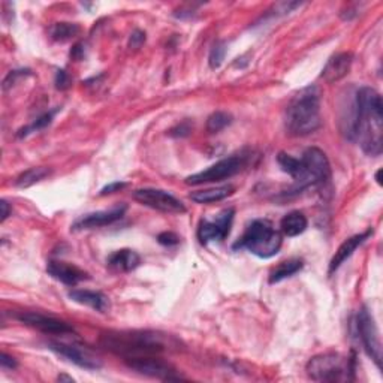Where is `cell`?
I'll use <instances>...</instances> for the list:
<instances>
[{
	"label": "cell",
	"mask_w": 383,
	"mask_h": 383,
	"mask_svg": "<svg viewBox=\"0 0 383 383\" xmlns=\"http://www.w3.org/2000/svg\"><path fill=\"white\" fill-rule=\"evenodd\" d=\"M301 161L304 162L307 171L314 180L316 186H323L331 180V166L327 154L321 148L310 147L307 148Z\"/></svg>",
	"instance_id": "cell-13"
},
{
	"label": "cell",
	"mask_w": 383,
	"mask_h": 383,
	"mask_svg": "<svg viewBox=\"0 0 383 383\" xmlns=\"http://www.w3.org/2000/svg\"><path fill=\"white\" fill-rule=\"evenodd\" d=\"M0 207H2V222H5L8 218H10L11 208H10V204H8L5 199H3L2 202H0Z\"/></svg>",
	"instance_id": "cell-36"
},
{
	"label": "cell",
	"mask_w": 383,
	"mask_h": 383,
	"mask_svg": "<svg viewBox=\"0 0 383 383\" xmlns=\"http://www.w3.org/2000/svg\"><path fill=\"white\" fill-rule=\"evenodd\" d=\"M71 57L73 60H81L84 57V44H75L71 49Z\"/></svg>",
	"instance_id": "cell-35"
},
{
	"label": "cell",
	"mask_w": 383,
	"mask_h": 383,
	"mask_svg": "<svg viewBox=\"0 0 383 383\" xmlns=\"http://www.w3.org/2000/svg\"><path fill=\"white\" fill-rule=\"evenodd\" d=\"M15 319H19L21 323L27 325V327L43 331L45 334H56V336L73 334V328L71 325L56 318H51V316H45L35 312H21L20 314H15Z\"/></svg>",
	"instance_id": "cell-12"
},
{
	"label": "cell",
	"mask_w": 383,
	"mask_h": 383,
	"mask_svg": "<svg viewBox=\"0 0 383 383\" xmlns=\"http://www.w3.org/2000/svg\"><path fill=\"white\" fill-rule=\"evenodd\" d=\"M0 365H2V369L14 370V369L16 367V361L14 360L12 356H10L8 353L2 352V355H0Z\"/></svg>",
	"instance_id": "cell-34"
},
{
	"label": "cell",
	"mask_w": 383,
	"mask_h": 383,
	"mask_svg": "<svg viewBox=\"0 0 383 383\" xmlns=\"http://www.w3.org/2000/svg\"><path fill=\"white\" fill-rule=\"evenodd\" d=\"M234 208H227L216 216V219H202L198 227V238L202 244L220 243L229 235L234 222Z\"/></svg>",
	"instance_id": "cell-10"
},
{
	"label": "cell",
	"mask_w": 383,
	"mask_h": 383,
	"mask_svg": "<svg viewBox=\"0 0 383 383\" xmlns=\"http://www.w3.org/2000/svg\"><path fill=\"white\" fill-rule=\"evenodd\" d=\"M47 271L53 279L66 286H77L78 283L89 280V274L84 270L78 268L77 265L62 261H49Z\"/></svg>",
	"instance_id": "cell-15"
},
{
	"label": "cell",
	"mask_w": 383,
	"mask_h": 383,
	"mask_svg": "<svg viewBox=\"0 0 383 383\" xmlns=\"http://www.w3.org/2000/svg\"><path fill=\"white\" fill-rule=\"evenodd\" d=\"M247 165V157L243 154H234L229 156L227 159H222L218 163L211 165L210 168H207L201 172L192 174L186 178V185L190 186H199L205 185V183H218L228 180L231 177L237 176L240 171H243Z\"/></svg>",
	"instance_id": "cell-6"
},
{
	"label": "cell",
	"mask_w": 383,
	"mask_h": 383,
	"mask_svg": "<svg viewBox=\"0 0 383 383\" xmlns=\"http://www.w3.org/2000/svg\"><path fill=\"white\" fill-rule=\"evenodd\" d=\"M303 266H304L303 259H298V257H292V259L283 261L276 266V268H272V271L270 272L268 281L271 283V285H274V283H279L281 280L292 277L297 272L303 270Z\"/></svg>",
	"instance_id": "cell-22"
},
{
	"label": "cell",
	"mask_w": 383,
	"mask_h": 383,
	"mask_svg": "<svg viewBox=\"0 0 383 383\" xmlns=\"http://www.w3.org/2000/svg\"><path fill=\"white\" fill-rule=\"evenodd\" d=\"M228 51V45L224 40H218L211 48L210 56H208V63H210V68L211 69H219L223 60H224V56H227Z\"/></svg>",
	"instance_id": "cell-27"
},
{
	"label": "cell",
	"mask_w": 383,
	"mask_h": 383,
	"mask_svg": "<svg viewBox=\"0 0 383 383\" xmlns=\"http://www.w3.org/2000/svg\"><path fill=\"white\" fill-rule=\"evenodd\" d=\"M48 349L59 356L65 358V360H68L69 362L75 364L80 369L99 370L102 367L101 358L95 355L87 347L63 343V341H51V343L48 345Z\"/></svg>",
	"instance_id": "cell-11"
},
{
	"label": "cell",
	"mask_w": 383,
	"mask_h": 383,
	"mask_svg": "<svg viewBox=\"0 0 383 383\" xmlns=\"http://www.w3.org/2000/svg\"><path fill=\"white\" fill-rule=\"evenodd\" d=\"M71 86V77L65 69H59L56 73V87L59 90H66Z\"/></svg>",
	"instance_id": "cell-30"
},
{
	"label": "cell",
	"mask_w": 383,
	"mask_h": 383,
	"mask_svg": "<svg viewBox=\"0 0 383 383\" xmlns=\"http://www.w3.org/2000/svg\"><path fill=\"white\" fill-rule=\"evenodd\" d=\"M231 123H232L231 114L224 111H216L207 119V130L210 133H218L224 128H228Z\"/></svg>",
	"instance_id": "cell-26"
},
{
	"label": "cell",
	"mask_w": 383,
	"mask_h": 383,
	"mask_svg": "<svg viewBox=\"0 0 383 383\" xmlns=\"http://www.w3.org/2000/svg\"><path fill=\"white\" fill-rule=\"evenodd\" d=\"M352 62H353L352 53H338L336 56H332L327 62V65L323 66L321 78L325 82H328V84L338 82L340 80H343L349 72H351Z\"/></svg>",
	"instance_id": "cell-16"
},
{
	"label": "cell",
	"mask_w": 383,
	"mask_h": 383,
	"mask_svg": "<svg viewBox=\"0 0 383 383\" xmlns=\"http://www.w3.org/2000/svg\"><path fill=\"white\" fill-rule=\"evenodd\" d=\"M157 241H159V244L166 246V247H171V246H176L180 243V238L177 234H174V232H162L157 237Z\"/></svg>",
	"instance_id": "cell-29"
},
{
	"label": "cell",
	"mask_w": 383,
	"mask_h": 383,
	"mask_svg": "<svg viewBox=\"0 0 383 383\" xmlns=\"http://www.w3.org/2000/svg\"><path fill=\"white\" fill-rule=\"evenodd\" d=\"M356 329L360 334L361 343L365 353H367L376 367L382 369V343L378 325L374 322L373 314L369 312L367 307H362L356 316Z\"/></svg>",
	"instance_id": "cell-7"
},
{
	"label": "cell",
	"mask_w": 383,
	"mask_h": 383,
	"mask_svg": "<svg viewBox=\"0 0 383 383\" xmlns=\"http://www.w3.org/2000/svg\"><path fill=\"white\" fill-rule=\"evenodd\" d=\"M234 186H220V187H211V189H204V190H196L192 192L190 199L196 204H214L223 201V199L229 198L234 194Z\"/></svg>",
	"instance_id": "cell-20"
},
{
	"label": "cell",
	"mask_w": 383,
	"mask_h": 383,
	"mask_svg": "<svg viewBox=\"0 0 383 383\" xmlns=\"http://www.w3.org/2000/svg\"><path fill=\"white\" fill-rule=\"evenodd\" d=\"M305 371L316 382H349L355 380V361L334 352L321 353L307 362Z\"/></svg>",
	"instance_id": "cell-5"
},
{
	"label": "cell",
	"mask_w": 383,
	"mask_h": 383,
	"mask_svg": "<svg viewBox=\"0 0 383 383\" xmlns=\"http://www.w3.org/2000/svg\"><path fill=\"white\" fill-rule=\"evenodd\" d=\"M144 43H146V33L141 30H135L129 38V47L133 49L141 48V45H143Z\"/></svg>",
	"instance_id": "cell-31"
},
{
	"label": "cell",
	"mask_w": 383,
	"mask_h": 383,
	"mask_svg": "<svg viewBox=\"0 0 383 383\" xmlns=\"http://www.w3.org/2000/svg\"><path fill=\"white\" fill-rule=\"evenodd\" d=\"M132 198L141 205L152 208V210L161 211L165 214H185L186 207L180 199L172 196L162 189H138L132 192Z\"/></svg>",
	"instance_id": "cell-8"
},
{
	"label": "cell",
	"mask_w": 383,
	"mask_h": 383,
	"mask_svg": "<svg viewBox=\"0 0 383 383\" xmlns=\"http://www.w3.org/2000/svg\"><path fill=\"white\" fill-rule=\"evenodd\" d=\"M347 137L360 143L362 152L378 157L383 150V104L382 97L371 87L356 91L353 117L347 129Z\"/></svg>",
	"instance_id": "cell-1"
},
{
	"label": "cell",
	"mask_w": 383,
	"mask_h": 383,
	"mask_svg": "<svg viewBox=\"0 0 383 383\" xmlns=\"http://www.w3.org/2000/svg\"><path fill=\"white\" fill-rule=\"evenodd\" d=\"M126 186L128 185L124 181H114V183H110V185H106L101 192H99V195H101V196L111 195V194H115V192H120L121 189H124Z\"/></svg>",
	"instance_id": "cell-32"
},
{
	"label": "cell",
	"mask_w": 383,
	"mask_h": 383,
	"mask_svg": "<svg viewBox=\"0 0 383 383\" xmlns=\"http://www.w3.org/2000/svg\"><path fill=\"white\" fill-rule=\"evenodd\" d=\"M192 128H190V124L187 121L185 123H181L178 124V126H176L174 129L170 130V135L174 137V138H183V137H187L189 133H190Z\"/></svg>",
	"instance_id": "cell-33"
},
{
	"label": "cell",
	"mask_w": 383,
	"mask_h": 383,
	"mask_svg": "<svg viewBox=\"0 0 383 383\" xmlns=\"http://www.w3.org/2000/svg\"><path fill=\"white\" fill-rule=\"evenodd\" d=\"M108 266L111 270L119 272H130L141 264V257L137 252L130 251V248H121V251L114 252L106 261Z\"/></svg>",
	"instance_id": "cell-19"
},
{
	"label": "cell",
	"mask_w": 383,
	"mask_h": 383,
	"mask_svg": "<svg viewBox=\"0 0 383 383\" xmlns=\"http://www.w3.org/2000/svg\"><path fill=\"white\" fill-rule=\"evenodd\" d=\"M128 367L139 374H144L148 378L161 379V380H178L180 376L177 370L171 364L165 362L159 358H154L153 355L147 356H130L124 360Z\"/></svg>",
	"instance_id": "cell-9"
},
{
	"label": "cell",
	"mask_w": 383,
	"mask_h": 383,
	"mask_svg": "<svg viewBox=\"0 0 383 383\" xmlns=\"http://www.w3.org/2000/svg\"><path fill=\"white\" fill-rule=\"evenodd\" d=\"M80 33V27L73 23H56L54 26L49 29V36L56 43H66L71 40Z\"/></svg>",
	"instance_id": "cell-24"
},
{
	"label": "cell",
	"mask_w": 383,
	"mask_h": 383,
	"mask_svg": "<svg viewBox=\"0 0 383 383\" xmlns=\"http://www.w3.org/2000/svg\"><path fill=\"white\" fill-rule=\"evenodd\" d=\"M57 380H59V382H73V379L69 378V376H66V374H60V376L57 378Z\"/></svg>",
	"instance_id": "cell-37"
},
{
	"label": "cell",
	"mask_w": 383,
	"mask_h": 383,
	"mask_svg": "<svg viewBox=\"0 0 383 383\" xmlns=\"http://www.w3.org/2000/svg\"><path fill=\"white\" fill-rule=\"evenodd\" d=\"M102 343L111 352L120 353L124 358L177 352L181 345L174 336L159 331L108 332L102 337Z\"/></svg>",
	"instance_id": "cell-2"
},
{
	"label": "cell",
	"mask_w": 383,
	"mask_h": 383,
	"mask_svg": "<svg viewBox=\"0 0 383 383\" xmlns=\"http://www.w3.org/2000/svg\"><path fill=\"white\" fill-rule=\"evenodd\" d=\"M124 213H126V205H117L111 208V210L89 213L82 216L78 220H75L72 224L73 231H82V229H96L106 227V224H113L114 222L120 220Z\"/></svg>",
	"instance_id": "cell-14"
},
{
	"label": "cell",
	"mask_w": 383,
	"mask_h": 383,
	"mask_svg": "<svg viewBox=\"0 0 383 383\" xmlns=\"http://www.w3.org/2000/svg\"><path fill=\"white\" fill-rule=\"evenodd\" d=\"M57 111H59V108H56V110L49 111V113H45L44 115H40V117H38L32 124H29V126L20 129L19 133H16V137H19V138H24V137L30 135V133H33V132L40 130V129H45V128L48 126V124L53 121V119H54V115L57 114Z\"/></svg>",
	"instance_id": "cell-25"
},
{
	"label": "cell",
	"mask_w": 383,
	"mask_h": 383,
	"mask_svg": "<svg viewBox=\"0 0 383 383\" xmlns=\"http://www.w3.org/2000/svg\"><path fill=\"white\" fill-rule=\"evenodd\" d=\"M371 235H373V231L369 229L367 232H362V234H356V235L351 237V238H347L345 243L337 248L336 255L332 256V259L329 262V268H328L329 276L334 271H337L340 266L343 265L349 259V257H351L355 253L356 248L360 247L361 244H364L365 241H367Z\"/></svg>",
	"instance_id": "cell-17"
},
{
	"label": "cell",
	"mask_w": 383,
	"mask_h": 383,
	"mask_svg": "<svg viewBox=\"0 0 383 383\" xmlns=\"http://www.w3.org/2000/svg\"><path fill=\"white\" fill-rule=\"evenodd\" d=\"M280 247L281 234L266 219L253 220L244 231L243 237L232 246L234 251H247L261 259H270L276 256Z\"/></svg>",
	"instance_id": "cell-4"
},
{
	"label": "cell",
	"mask_w": 383,
	"mask_h": 383,
	"mask_svg": "<svg viewBox=\"0 0 383 383\" xmlns=\"http://www.w3.org/2000/svg\"><path fill=\"white\" fill-rule=\"evenodd\" d=\"M321 93L309 86L292 97L285 114V128L289 135L307 137L321 128Z\"/></svg>",
	"instance_id": "cell-3"
},
{
	"label": "cell",
	"mask_w": 383,
	"mask_h": 383,
	"mask_svg": "<svg viewBox=\"0 0 383 383\" xmlns=\"http://www.w3.org/2000/svg\"><path fill=\"white\" fill-rule=\"evenodd\" d=\"M49 171L48 168H44V166H38V168H30L27 171L21 172L19 177L15 180V186L20 187V189H27L33 185H36V183L43 181L45 177L49 176Z\"/></svg>",
	"instance_id": "cell-23"
},
{
	"label": "cell",
	"mask_w": 383,
	"mask_h": 383,
	"mask_svg": "<svg viewBox=\"0 0 383 383\" xmlns=\"http://www.w3.org/2000/svg\"><path fill=\"white\" fill-rule=\"evenodd\" d=\"M69 298L72 301L78 303L81 305H87L90 309H93L99 313H105L110 309V301L108 298L96 290H87V289H73L69 292Z\"/></svg>",
	"instance_id": "cell-18"
},
{
	"label": "cell",
	"mask_w": 383,
	"mask_h": 383,
	"mask_svg": "<svg viewBox=\"0 0 383 383\" xmlns=\"http://www.w3.org/2000/svg\"><path fill=\"white\" fill-rule=\"evenodd\" d=\"M30 71H24V69H20V71H11L10 73L6 75V78L3 81V90H8L10 87H12L16 81H19L20 78L23 77H26V75H29Z\"/></svg>",
	"instance_id": "cell-28"
},
{
	"label": "cell",
	"mask_w": 383,
	"mask_h": 383,
	"mask_svg": "<svg viewBox=\"0 0 383 383\" xmlns=\"http://www.w3.org/2000/svg\"><path fill=\"white\" fill-rule=\"evenodd\" d=\"M307 218L301 211H290L280 222L281 232L286 237H298L307 229Z\"/></svg>",
	"instance_id": "cell-21"
},
{
	"label": "cell",
	"mask_w": 383,
	"mask_h": 383,
	"mask_svg": "<svg viewBox=\"0 0 383 383\" xmlns=\"http://www.w3.org/2000/svg\"><path fill=\"white\" fill-rule=\"evenodd\" d=\"M380 174H382V170H379V171H378V174H376V181L379 183V185H382V180H380Z\"/></svg>",
	"instance_id": "cell-38"
}]
</instances>
